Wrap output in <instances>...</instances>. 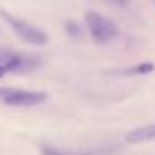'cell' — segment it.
I'll return each mask as SVG.
<instances>
[{"mask_svg":"<svg viewBox=\"0 0 155 155\" xmlns=\"http://www.w3.org/2000/svg\"><path fill=\"white\" fill-rule=\"evenodd\" d=\"M42 155H100V152H68V150H57L54 147H44Z\"/></svg>","mask_w":155,"mask_h":155,"instance_id":"obj_7","label":"cell"},{"mask_svg":"<svg viewBox=\"0 0 155 155\" xmlns=\"http://www.w3.org/2000/svg\"><path fill=\"white\" fill-rule=\"evenodd\" d=\"M38 64V60L30 57H25L22 54L10 50V48H0V77H4L8 72L25 70Z\"/></svg>","mask_w":155,"mask_h":155,"instance_id":"obj_3","label":"cell"},{"mask_svg":"<svg viewBox=\"0 0 155 155\" xmlns=\"http://www.w3.org/2000/svg\"><path fill=\"white\" fill-rule=\"evenodd\" d=\"M7 92H8V88H2V87H0V97H5Z\"/></svg>","mask_w":155,"mask_h":155,"instance_id":"obj_8","label":"cell"},{"mask_svg":"<svg viewBox=\"0 0 155 155\" xmlns=\"http://www.w3.org/2000/svg\"><path fill=\"white\" fill-rule=\"evenodd\" d=\"M47 98L44 92H32V90H10L5 94L4 102L14 107H27V105H37Z\"/></svg>","mask_w":155,"mask_h":155,"instance_id":"obj_4","label":"cell"},{"mask_svg":"<svg viewBox=\"0 0 155 155\" xmlns=\"http://www.w3.org/2000/svg\"><path fill=\"white\" fill-rule=\"evenodd\" d=\"M153 64L152 62H147V64H138V65H134V67L127 68V70H122L120 74L124 75H143V74H150L153 72Z\"/></svg>","mask_w":155,"mask_h":155,"instance_id":"obj_6","label":"cell"},{"mask_svg":"<svg viewBox=\"0 0 155 155\" xmlns=\"http://www.w3.org/2000/svg\"><path fill=\"white\" fill-rule=\"evenodd\" d=\"M85 24L88 27L92 38L98 44H105L110 42L118 35V28L110 18L100 15L98 12H87L85 14Z\"/></svg>","mask_w":155,"mask_h":155,"instance_id":"obj_1","label":"cell"},{"mask_svg":"<svg viewBox=\"0 0 155 155\" xmlns=\"http://www.w3.org/2000/svg\"><path fill=\"white\" fill-rule=\"evenodd\" d=\"M0 15H2V18H4V20H7V24L10 25V28L22 38V40L28 42V44H32V45H38V47L47 45L48 37H47V34H44L42 30L35 28L34 25H30L28 22L22 20V18L12 17L8 12L0 10Z\"/></svg>","mask_w":155,"mask_h":155,"instance_id":"obj_2","label":"cell"},{"mask_svg":"<svg viewBox=\"0 0 155 155\" xmlns=\"http://www.w3.org/2000/svg\"><path fill=\"white\" fill-rule=\"evenodd\" d=\"M128 143H145V142L155 140V124L145 125V127H138L135 130H130L125 137Z\"/></svg>","mask_w":155,"mask_h":155,"instance_id":"obj_5","label":"cell"}]
</instances>
